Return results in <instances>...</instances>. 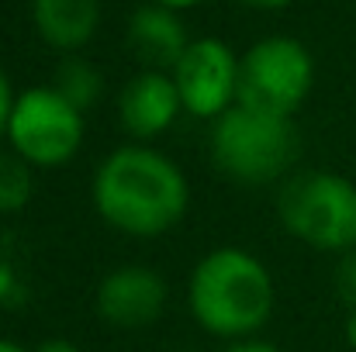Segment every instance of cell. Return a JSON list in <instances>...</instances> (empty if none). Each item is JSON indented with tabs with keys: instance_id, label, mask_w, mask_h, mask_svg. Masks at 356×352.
<instances>
[{
	"instance_id": "9c48e42d",
	"label": "cell",
	"mask_w": 356,
	"mask_h": 352,
	"mask_svg": "<svg viewBox=\"0 0 356 352\" xmlns=\"http://www.w3.org/2000/svg\"><path fill=\"white\" fill-rule=\"evenodd\" d=\"M180 111H184V104H180L173 76L152 73V69H142L135 80H128L118 97V117L124 131L142 142L163 135Z\"/></svg>"
},
{
	"instance_id": "2e32d148",
	"label": "cell",
	"mask_w": 356,
	"mask_h": 352,
	"mask_svg": "<svg viewBox=\"0 0 356 352\" xmlns=\"http://www.w3.org/2000/svg\"><path fill=\"white\" fill-rule=\"evenodd\" d=\"M225 352H280V349L270 346V342H236V346H229Z\"/></svg>"
},
{
	"instance_id": "30bf717a",
	"label": "cell",
	"mask_w": 356,
	"mask_h": 352,
	"mask_svg": "<svg viewBox=\"0 0 356 352\" xmlns=\"http://www.w3.org/2000/svg\"><path fill=\"white\" fill-rule=\"evenodd\" d=\"M128 45L145 69L166 73V69H177V62H180V56L187 52L191 42H187V31H184L177 10L149 3V7H138L131 14Z\"/></svg>"
},
{
	"instance_id": "277c9868",
	"label": "cell",
	"mask_w": 356,
	"mask_h": 352,
	"mask_svg": "<svg viewBox=\"0 0 356 352\" xmlns=\"http://www.w3.org/2000/svg\"><path fill=\"white\" fill-rule=\"evenodd\" d=\"M280 225L318 252L356 249V183L339 173H301L277 197Z\"/></svg>"
},
{
	"instance_id": "4fadbf2b",
	"label": "cell",
	"mask_w": 356,
	"mask_h": 352,
	"mask_svg": "<svg viewBox=\"0 0 356 352\" xmlns=\"http://www.w3.org/2000/svg\"><path fill=\"white\" fill-rule=\"evenodd\" d=\"M31 201V166L17 152H0V215L21 211Z\"/></svg>"
},
{
	"instance_id": "ffe728a7",
	"label": "cell",
	"mask_w": 356,
	"mask_h": 352,
	"mask_svg": "<svg viewBox=\"0 0 356 352\" xmlns=\"http://www.w3.org/2000/svg\"><path fill=\"white\" fill-rule=\"evenodd\" d=\"M346 339H350V346L356 349V311H350V321H346Z\"/></svg>"
},
{
	"instance_id": "3957f363",
	"label": "cell",
	"mask_w": 356,
	"mask_h": 352,
	"mask_svg": "<svg viewBox=\"0 0 356 352\" xmlns=\"http://www.w3.org/2000/svg\"><path fill=\"white\" fill-rule=\"evenodd\" d=\"M301 152L291 117L259 115L232 104L211 128V156L238 183H270L284 176Z\"/></svg>"
},
{
	"instance_id": "d6986e66",
	"label": "cell",
	"mask_w": 356,
	"mask_h": 352,
	"mask_svg": "<svg viewBox=\"0 0 356 352\" xmlns=\"http://www.w3.org/2000/svg\"><path fill=\"white\" fill-rule=\"evenodd\" d=\"M152 3L170 7V10H187V7H194V3H201V0H152Z\"/></svg>"
},
{
	"instance_id": "6da1fadb",
	"label": "cell",
	"mask_w": 356,
	"mask_h": 352,
	"mask_svg": "<svg viewBox=\"0 0 356 352\" xmlns=\"http://www.w3.org/2000/svg\"><path fill=\"white\" fill-rule=\"evenodd\" d=\"M94 208L111 228L152 238L184 218L187 180L163 152L149 145H121L94 176Z\"/></svg>"
},
{
	"instance_id": "e0dca14e",
	"label": "cell",
	"mask_w": 356,
	"mask_h": 352,
	"mask_svg": "<svg viewBox=\"0 0 356 352\" xmlns=\"http://www.w3.org/2000/svg\"><path fill=\"white\" fill-rule=\"evenodd\" d=\"M35 352H80L73 342H66V339H49V342H42Z\"/></svg>"
},
{
	"instance_id": "8fae6325",
	"label": "cell",
	"mask_w": 356,
	"mask_h": 352,
	"mask_svg": "<svg viewBox=\"0 0 356 352\" xmlns=\"http://www.w3.org/2000/svg\"><path fill=\"white\" fill-rule=\"evenodd\" d=\"M31 17L38 35L59 49V52H76L83 49L101 21V3L97 0H31Z\"/></svg>"
},
{
	"instance_id": "ac0fdd59",
	"label": "cell",
	"mask_w": 356,
	"mask_h": 352,
	"mask_svg": "<svg viewBox=\"0 0 356 352\" xmlns=\"http://www.w3.org/2000/svg\"><path fill=\"white\" fill-rule=\"evenodd\" d=\"M249 7H259V10H277V7H287L291 0H242Z\"/></svg>"
},
{
	"instance_id": "52a82bcc",
	"label": "cell",
	"mask_w": 356,
	"mask_h": 352,
	"mask_svg": "<svg viewBox=\"0 0 356 352\" xmlns=\"http://www.w3.org/2000/svg\"><path fill=\"white\" fill-rule=\"evenodd\" d=\"M173 83L187 115L218 121L236 104L238 59L222 38H197L180 56Z\"/></svg>"
},
{
	"instance_id": "9a60e30c",
	"label": "cell",
	"mask_w": 356,
	"mask_h": 352,
	"mask_svg": "<svg viewBox=\"0 0 356 352\" xmlns=\"http://www.w3.org/2000/svg\"><path fill=\"white\" fill-rule=\"evenodd\" d=\"M14 90H10V80L7 73L0 69V138L7 135V124H10V115H14Z\"/></svg>"
},
{
	"instance_id": "ba28073f",
	"label": "cell",
	"mask_w": 356,
	"mask_h": 352,
	"mask_svg": "<svg viewBox=\"0 0 356 352\" xmlns=\"http://www.w3.org/2000/svg\"><path fill=\"white\" fill-rule=\"evenodd\" d=\"M166 280L149 266H121L104 276L97 290V311L115 328H145L163 315Z\"/></svg>"
},
{
	"instance_id": "7c38bea8",
	"label": "cell",
	"mask_w": 356,
	"mask_h": 352,
	"mask_svg": "<svg viewBox=\"0 0 356 352\" xmlns=\"http://www.w3.org/2000/svg\"><path fill=\"white\" fill-rule=\"evenodd\" d=\"M76 111H87L90 104H97V97H101V73L87 62V59H76V56H70V59H63L59 62V69H56V83H52Z\"/></svg>"
},
{
	"instance_id": "44dd1931",
	"label": "cell",
	"mask_w": 356,
	"mask_h": 352,
	"mask_svg": "<svg viewBox=\"0 0 356 352\" xmlns=\"http://www.w3.org/2000/svg\"><path fill=\"white\" fill-rule=\"evenodd\" d=\"M0 352H28V349H21L17 342H7V339H0Z\"/></svg>"
},
{
	"instance_id": "8992f818",
	"label": "cell",
	"mask_w": 356,
	"mask_h": 352,
	"mask_svg": "<svg viewBox=\"0 0 356 352\" xmlns=\"http://www.w3.org/2000/svg\"><path fill=\"white\" fill-rule=\"evenodd\" d=\"M7 142L10 152L35 169L66 166L83 142V111H76L56 87H31L14 101Z\"/></svg>"
},
{
	"instance_id": "5bb4252c",
	"label": "cell",
	"mask_w": 356,
	"mask_h": 352,
	"mask_svg": "<svg viewBox=\"0 0 356 352\" xmlns=\"http://www.w3.org/2000/svg\"><path fill=\"white\" fill-rule=\"evenodd\" d=\"M336 294L350 304V311H356V249L343 252V259L336 266Z\"/></svg>"
},
{
	"instance_id": "5b68a950",
	"label": "cell",
	"mask_w": 356,
	"mask_h": 352,
	"mask_svg": "<svg viewBox=\"0 0 356 352\" xmlns=\"http://www.w3.org/2000/svg\"><path fill=\"white\" fill-rule=\"evenodd\" d=\"M315 83L312 52L287 35H273L256 42L238 59V87L236 104L259 111V115L291 117Z\"/></svg>"
},
{
	"instance_id": "7a4b0ae2",
	"label": "cell",
	"mask_w": 356,
	"mask_h": 352,
	"mask_svg": "<svg viewBox=\"0 0 356 352\" xmlns=\"http://www.w3.org/2000/svg\"><path fill=\"white\" fill-rule=\"evenodd\" d=\"M187 304L204 332L218 339H245L263 328L273 311V280L256 255L225 245L194 266Z\"/></svg>"
}]
</instances>
